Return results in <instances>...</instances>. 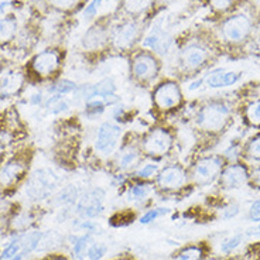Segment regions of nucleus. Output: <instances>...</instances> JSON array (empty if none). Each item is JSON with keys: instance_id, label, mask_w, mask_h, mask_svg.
I'll return each mask as SVG.
<instances>
[{"instance_id": "23", "label": "nucleus", "mask_w": 260, "mask_h": 260, "mask_svg": "<svg viewBox=\"0 0 260 260\" xmlns=\"http://www.w3.org/2000/svg\"><path fill=\"white\" fill-rule=\"evenodd\" d=\"M156 0H120V9L127 17L139 19L149 12Z\"/></svg>"}, {"instance_id": "37", "label": "nucleus", "mask_w": 260, "mask_h": 260, "mask_svg": "<svg viewBox=\"0 0 260 260\" xmlns=\"http://www.w3.org/2000/svg\"><path fill=\"white\" fill-rule=\"evenodd\" d=\"M104 2L105 0H89V2L86 3V6L84 7V10H82V14H84L85 19H95L98 12H99V9H101V6L104 5Z\"/></svg>"}, {"instance_id": "40", "label": "nucleus", "mask_w": 260, "mask_h": 260, "mask_svg": "<svg viewBox=\"0 0 260 260\" xmlns=\"http://www.w3.org/2000/svg\"><path fill=\"white\" fill-rule=\"evenodd\" d=\"M211 9L216 13H225L234 6L235 0H208Z\"/></svg>"}, {"instance_id": "8", "label": "nucleus", "mask_w": 260, "mask_h": 260, "mask_svg": "<svg viewBox=\"0 0 260 260\" xmlns=\"http://www.w3.org/2000/svg\"><path fill=\"white\" fill-rule=\"evenodd\" d=\"M122 139H123L122 126L113 122H104L98 127L96 132V139H95L96 154L101 157L113 156L120 147Z\"/></svg>"}, {"instance_id": "29", "label": "nucleus", "mask_w": 260, "mask_h": 260, "mask_svg": "<svg viewBox=\"0 0 260 260\" xmlns=\"http://www.w3.org/2000/svg\"><path fill=\"white\" fill-rule=\"evenodd\" d=\"M32 223V215L28 212H20L14 214V216L10 219V225L14 231L17 232H26Z\"/></svg>"}, {"instance_id": "16", "label": "nucleus", "mask_w": 260, "mask_h": 260, "mask_svg": "<svg viewBox=\"0 0 260 260\" xmlns=\"http://www.w3.org/2000/svg\"><path fill=\"white\" fill-rule=\"evenodd\" d=\"M26 77L17 67H0V98L17 96L24 88Z\"/></svg>"}, {"instance_id": "17", "label": "nucleus", "mask_w": 260, "mask_h": 260, "mask_svg": "<svg viewBox=\"0 0 260 260\" xmlns=\"http://www.w3.org/2000/svg\"><path fill=\"white\" fill-rule=\"evenodd\" d=\"M157 187L162 191H178L188 181L187 173L180 166H167L158 171L156 177Z\"/></svg>"}, {"instance_id": "13", "label": "nucleus", "mask_w": 260, "mask_h": 260, "mask_svg": "<svg viewBox=\"0 0 260 260\" xmlns=\"http://www.w3.org/2000/svg\"><path fill=\"white\" fill-rule=\"evenodd\" d=\"M223 170V158L219 156L202 157L194 164L192 169V178L195 184L207 187L218 180Z\"/></svg>"}, {"instance_id": "46", "label": "nucleus", "mask_w": 260, "mask_h": 260, "mask_svg": "<svg viewBox=\"0 0 260 260\" xmlns=\"http://www.w3.org/2000/svg\"><path fill=\"white\" fill-rule=\"evenodd\" d=\"M250 2H252V5H253L254 9L260 12V0H250Z\"/></svg>"}, {"instance_id": "35", "label": "nucleus", "mask_w": 260, "mask_h": 260, "mask_svg": "<svg viewBox=\"0 0 260 260\" xmlns=\"http://www.w3.org/2000/svg\"><path fill=\"white\" fill-rule=\"evenodd\" d=\"M170 212L169 208H153L149 209L147 212L144 215L140 216V219L139 222L142 223V225H147V223H151V222H154L158 218H161L164 215H167Z\"/></svg>"}, {"instance_id": "9", "label": "nucleus", "mask_w": 260, "mask_h": 260, "mask_svg": "<svg viewBox=\"0 0 260 260\" xmlns=\"http://www.w3.org/2000/svg\"><path fill=\"white\" fill-rule=\"evenodd\" d=\"M28 173V160L23 156H14L0 164V189L16 188Z\"/></svg>"}, {"instance_id": "36", "label": "nucleus", "mask_w": 260, "mask_h": 260, "mask_svg": "<svg viewBox=\"0 0 260 260\" xmlns=\"http://www.w3.org/2000/svg\"><path fill=\"white\" fill-rule=\"evenodd\" d=\"M246 119L252 124H260V99L254 101L246 108Z\"/></svg>"}, {"instance_id": "22", "label": "nucleus", "mask_w": 260, "mask_h": 260, "mask_svg": "<svg viewBox=\"0 0 260 260\" xmlns=\"http://www.w3.org/2000/svg\"><path fill=\"white\" fill-rule=\"evenodd\" d=\"M19 23L12 14H6L0 17V47L7 46L17 39Z\"/></svg>"}, {"instance_id": "25", "label": "nucleus", "mask_w": 260, "mask_h": 260, "mask_svg": "<svg viewBox=\"0 0 260 260\" xmlns=\"http://www.w3.org/2000/svg\"><path fill=\"white\" fill-rule=\"evenodd\" d=\"M153 191H154V185L153 184L146 181L137 182V184H133V185H130L129 188H127V191H126V198H127L129 202H137V204H140V202L149 200V197L153 194Z\"/></svg>"}, {"instance_id": "14", "label": "nucleus", "mask_w": 260, "mask_h": 260, "mask_svg": "<svg viewBox=\"0 0 260 260\" xmlns=\"http://www.w3.org/2000/svg\"><path fill=\"white\" fill-rule=\"evenodd\" d=\"M171 147H173V136L169 130L162 127L150 130L140 144L142 151L150 157L166 156Z\"/></svg>"}, {"instance_id": "33", "label": "nucleus", "mask_w": 260, "mask_h": 260, "mask_svg": "<svg viewBox=\"0 0 260 260\" xmlns=\"http://www.w3.org/2000/svg\"><path fill=\"white\" fill-rule=\"evenodd\" d=\"M242 243H243V235L242 234L232 235V236L226 238L225 241L221 242V245H219V250H221V253L229 254V253H232V252H235L238 247L241 246Z\"/></svg>"}, {"instance_id": "48", "label": "nucleus", "mask_w": 260, "mask_h": 260, "mask_svg": "<svg viewBox=\"0 0 260 260\" xmlns=\"http://www.w3.org/2000/svg\"><path fill=\"white\" fill-rule=\"evenodd\" d=\"M256 231L260 234V222H259V225H257V229H256Z\"/></svg>"}, {"instance_id": "18", "label": "nucleus", "mask_w": 260, "mask_h": 260, "mask_svg": "<svg viewBox=\"0 0 260 260\" xmlns=\"http://www.w3.org/2000/svg\"><path fill=\"white\" fill-rule=\"evenodd\" d=\"M249 182V171L243 164H229L219 176V185L223 189H239Z\"/></svg>"}, {"instance_id": "28", "label": "nucleus", "mask_w": 260, "mask_h": 260, "mask_svg": "<svg viewBox=\"0 0 260 260\" xmlns=\"http://www.w3.org/2000/svg\"><path fill=\"white\" fill-rule=\"evenodd\" d=\"M78 89V86L77 84L74 82V81H70V79H58V81H55L54 84L50 86V95L52 93H57V95H72L74 92Z\"/></svg>"}, {"instance_id": "4", "label": "nucleus", "mask_w": 260, "mask_h": 260, "mask_svg": "<svg viewBox=\"0 0 260 260\" xmlns=\"http://www.w3.org/2000/svg\"><path fill=\"white\" fill-rule=\"evenodd\" d=\"M253 31V19L246 13H236L222 20L219 26L222 40L232 44L239 46L245 43Z\"/></svg>"}, {"instance_id": "34", "label": "nucleus", "mask_w": 260, "mask_h": 260, "mask_svg": "<svg viewBox=\"0 0 260 260\" xmlns=\"http://www.w3.org/2000/svg\"><path fill=\"white\" fill-rule=\"evenodd\" d=\"M108 253V246L102 242L93 241L88 247L86 259L88 260H102Z\"/></svg>"}, {"instance_id": "41", "label": "nucleus", "mask_w": 260, "mask_h": 260, "mask_svg": "<svg viewBox=\"0 0 260 260\" xmlns=\"http://www.w3.org/2000/svg\"><path fill=\"white\" fill-rule=\"evenodd\" d=\"M249 219L252 222H260V200L259 201H254L252 205H250V208H249Z\"/></svg>"}, {"instance_id": "12", "label": "nucleus", "mask_w": 260, "mask_h": 260, "mask_svg": "<svg viewBox=\"0 0 260 260\" xmlns=\"http://www.w3.org/2000/svg\"><path fill=\"white\" fill-rule=\"evenodd\" d=\"M178 61L185 71L201 70L209 61L208 47L200 41H189L181 47L178 52Z\"/></svg>"}, {"instance_id": "3", "label": "nucleus", "mask_w": 260, "mask_h": 260, "mask_svg": "<svg viewBox=\"0 0 260 260\" xmlns=\"http://www.w3.org/2000/svg\"><path fill=\"white\" fill-rule=\"evenodd\" d=\"M62 64V54L57 48H46L34 54L27 64V72L39 81L54 78Z\"/></svg>"}, {"instance_id": "42", "label": "nucleus", "mask_w": 260, "mask_h": 260, "mask_svg": "<svg viewBox=\"0 0 260 260\" xmlns=\"http://www.w3.org/2000/svg\"><path fill=\"white\" fill-rule=\"evenodd\" d=\"M238 214H239V205L238 204H231V205H228L226 208L223 209L222 218L223 219H232Z\"/></svg>"}, {"instance_id": "38", "label": "nucleus", "mask_w": 260, "mask_h": 260, "mask_svg": "<svg viewBox=\"0 0 260 260\" xmlns=\"http://www.w3.org/2000/svg\"><path fill=\"white\" fill-rule=\"evenodd\" d=\"M246 154L252 160L260 161V133L256 135L253 139H250V142L246 146Z\"/></svg>"}, {"instance_id": "21", "label": "nucleus", "mask_w": 260, "mask_h": 260, "mask_svg": "<svg viewBox=\"0 0 260 260\" xmlns=\"http://www.w3.org/2000/svg\"><path fill=\"white\" fill-rule=\"evenodd\" d=\"M241 79V74L235 71H223V70H218L209 74L205 78V84L208 88H214V89H219V88H226V86H232L238 81Z\"/></svg>"}, {"instance_id": "45", "label": "nucleus", "mask_w": 260, "mask_h": 260, "mask_svg": "<svg viewBox=\"0 0 260 260\" xmlns=\"http://www.w3.org/2000/svg\"><path fill=\"white\" fill-rule=\"evenodd\" d=\"M204 82V79H198V81H195V82H192V84L189 85V91H194V89H197V88H200L201 86V84Z\"/></svg>"}, {"instance_id": "27", "label": "nucleus", "mask_w": 260, "mask_h": 260, "mask_svg": "<svg viewBox=\"0 0 260 260\" xmlns=\"http://www.w3.org/2000/svg\"><path fill=\"white\" fill-rule=\"evenodd\" d=\"M44 2L47 3V6L51 7L52 10L58 13H74L79 10L84 3L86 6V0H44Z\"/></svg>"}, {"instance_id": "44", "label": "nucleus", "mask_w": 260, "mask_h": 260, "mask_svg": "<svg viewBox=\"0 0 260 260\" xmlns=\"http://www.w3.org/2000/svg\"><path fill=\"white\" fill-rule=\"evenodd\" d=\"M10 3H6V2H0V17L6 16L7 13V7H9Z\"/></svg>"}, {"instance_id": "30", "label": "nucleus", "mask_w": 260, "mask_h": 260, "mask_svg": "<svg viewBox=\"0 0 260 260\" xmlns=\"http://www.w3.org/2000/svg\"><path fill=\"white\" fill-rule=\"evenodd\" d=\"M79 198L78 189L75 185H68L59 191L58 197H57V202L59 205H74L77 204Z\"/></svg>"}, {"instance_id": "1", "label": "nucleus", "mask_w": 260, "mask_h": 260, "mask_svg": "<svg viewBox=\"0 0 260 260\" xmlns=\"http://www.w3.org/2000/svg\"><path fill=\"white\" fill-rule=\"evenodd\" d=\"M59 182L61 178L54 170L43 167L34 170L30 176H27L24 189L27 197L34 201H41L50 198L59 188Z\"/></svg>"}, {"instance_id": "20", "label": "nucleus", "mask_w": 260, "mask_h": 260, "mask_svg": "<svg viewBox=\"0 0 260 260\" xmlns=\"http://www.w3.org/2000/svg\"><path fill=\"white\" fill-rule=\"evenodd\" d=\"M142 157V149L135 144H126L117 151L116 164L117 169L122 171H129V170L136 169L137 164Z\"/></svg>"}, {"instance_id": "11", "label": "nucleus", "mask_w": 260, "mask_h": 260, "mask_svg": "<svg viewBox=\"0 0 260 260\" xmlns=\"http://www.w3.org/2000/svg\"><path fill=\"white\" fill-rule=\"evenodd\" d=\"M77 214L81 219H96L105 212V191L93 188L79 195L75 204Z\"/></svg>"}, {"instance_id": "32", "label": "nucleus", "mask_w": 260, "mask_h": 260, "mask_svg": "<svg viewBox=\"0 0 260 260\" xmlns=\"http://www.w3.org/2000/svg\"><path fill=\"white\" fill-rule=\"evenodd\" d=\"M158 171H160V167H158V164L157 162H144L143 166H140V167H137L136 170V177L139 180H150V178H154L158 174Z\"/></svg>"}, {"instance_id": "2", "label": "nucleus", "mask_w": 260, "mask_h": 260, "mask_svg": "<svg viewBox=\"0 0 260 260\" xmlns=\"http://www.w3.org/2000/svg\"><path fill=\"white\" fill-rule=\"evenodd\" d=\"M143 27L140 19H127L117 21L111 27V47L116 51H130L142 40Z\"/></svg>"}, {"instance_id": "24", "label": "nucleus", "mask_w": 260, "mask_h": 260, "mask_svg": "<svg viewBox=\"0 0 260 260\" xmlns=\"http://www.w3.org/2000/svg\"><path fill=\"white\" fill-rule=\"evenodd\" d=\"M72 108V102L67 95H57L52 93L48 95L44 104V109H46L50 115H62L65 112H68Z\"/></svg>"}, {"instance_id": "15", "label": "nucleus", "mask_w": 260, "mask_h": 260, "mask_svg": "<svg viewBox=\"0 0 260 260\" xmlns=\"http://www.w3.org/2000/svg\"><path fill=\"white\" fill-rule=\"evenodd\" d=\"M153 102L160 111L169 112L177 109L182 102L180 86L174 81H164L153 92Z\"/></svg>"}, {"instance_id": "10", "label": "nucleus", "mask_w": 260, "mask_h": 260, "mask_svg": "<svg viewBox=\"0 0 260 260\" xmlns=\"http://www.w3.org/2000/svg\"><path fill=\"white\" fill-rule=\"evenodd\" d=\"M111 27L109 19H99L95 21L82 37V48L86 51H102L106 47H111Z\"/></svg>"}, {"instance_id": "43", "label": "nucleus", "mask_w": 260, "mask_h": 260, "mask_svg": "<svg viewBox=\"0 0 260 260\" xmlns=\"http://www.w3.org/2000/svg\"><path fill=\"white\" fill-rule=\"evenodd\" d=\"M249 182L253 185V188H260V167L253 170L252 174H249Z\"/></svg>"}, {"instance_id": "47", "label": "nucleus", "mask_w": 260, "mask_h": 260, "mask_svg": "<svg viewBox=\"0 0 260 260\" xmlns=\"http://www.w3.org/2000/svg\"><path fill=\"white\" fill-rule=\"evenodd\" d=\"M115 260H130V259H127V257H120V259H115Z\"/></svg>"}, {"instance_id": "39", "label": "nucleus", "mask_w": 260, "mask_h": 260, "mask_svg": "<svg viewBox=\"0 0 260 260\" xmlns=\"http://www.w3.org/2000/svg\"><path fill=\"white\" fill-rule=\"evenodd\" d=\"M14 204L6 198H0V219H9L10 216H14Z\"/></svg>"}, {"instance_id": "26", "label": "nucleus", "mask_w": 260, "mask_h": 260, "mask_svg": "<svg viewBox=\"0 0 260 260\" xmlns=\"http://www.w3.org/2000/svg\"><path fill=\"white\" fill-rule=\"evenodd\" d=\"M93 242L91 234H84L75 236L71 243V253L74 260H85L86 259V252L88 247Z\"/></svg>"}, {"instance_id": "5", "label": "nucleus", "mask_w": 260, "mask_h": 260, "mask_svg": "<svg viewBox=\"0 0 260 260\" xmlns=\"http://www.w3.org/2000/svg\"><path fill=\"white\" fill-rule=\"evenodd\" d=\"M231 108L223 102H209L204 105L195 116V124L204 132H221L229 120Z\"/></svg>"}, {"instance_id": "6", "label": "nucleus", "mask_w": 260, "mask_h": 260, "mask_svg": "<svg viewBox=\"0 0 260 260\" xmlns=\"http://www.w3.org/2000/svg\"><path fill=\"white\" fill-rule=\"evenodd\" d=\"M43 239V232L26 231L17 235L0 253V260H24L34 250L40 247Z\"/></svg>"}, {"instance_id": "7", "label": "nucleus", "mask_w": 260, "mask_h": 260, "mask_svg": "<svg viewBox=\"0 0 260 260\" xmlns=\"http://www.w3.org/2000/svg\"><path fill=\"white\" fill-rule=\"evenodd\" d=\"M161 64L158 55L154 52L149 51L146 48H142L140 51L133 54L132 61H130V72L132 77L136 79L137 82H150L156 78L160 72Z\"/></svg>"}, {"instance_id": "19", "label": "nucleus", "mask_w": 260, "mask_h": 260, "mask_svg": "<svg viewBox=\"0 0 260 260\" xmlns=\"http://www.w3.org/2000/svg\"><path fill=\"white\" fill-rule=\"evenodd\" d=\"M171 44H173V40L169 34L164 31L161 27H154L143 39L142 47L154 52L156 55H161V54H167L170 51Z\"/></svg>"}, {"instance_id": "31", "label": "nucleus", "mask_w": 260, "mask_h": 260, "mask_svg": "<svg viewBox=\"0 0 260 260\" xmlns=\"http://www.w3.org/2000/svg\"><path fill=\"white\" fill-rule=\"evenodd\" d=\"M204 257V250L201 246H187L181 249L178 253L174 256V260H202Z\"/></svg>"}]
</instances>
